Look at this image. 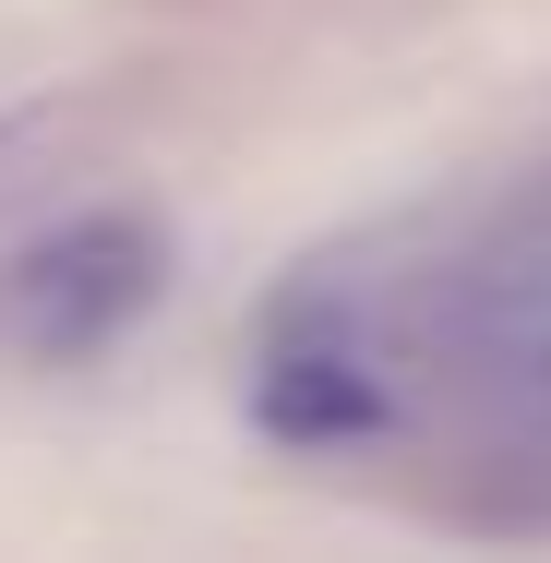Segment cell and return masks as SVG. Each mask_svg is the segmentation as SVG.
Segmentation results:
<instances>
[{"label":"cell","mask_w":551,"mask_h":563,"mask_svg":"<svg viewBox=\"0 0 551 563\" xmlns=\"http://www.w3.org/2000/svg\"><path fill=\"white\" fill-rule=\"evenodd\" d=\"M455 347L516 420H551V192L516 205L492 228V252L455 276Z\"/></svg>","instance_id":"obj_3"},{"label":"cell","mask_w":551,"mask_h":563,"mask_svg":"<svg viewBox=\"0 0 551 563\" xmlns=\"http://www.w3.org/2000/svg\"><path fill=\"white\" fill-rule=\"evenodd\" d=\"M168 288V228L132 217V205H97V217H60L48 240L0 252V347L12 360H97L120 347Z\"/></svg>","instance_id":"obj_1"},{"label":"cell","mask_w":551,"mask_h":563,"mask_svg":"<svg viewBox=\"0 0 551 563\" xmlns=\"http://www.w3.org/2000/svg\"><path fill=\"white\" fill-rule=\"evenodd\" d=\"M252 408L276 444H372L384 408H396V372H384V312L312 264L276 312H264V347H252Z\"/></svg>","instance_id":"obj_2"}]
</instances>
